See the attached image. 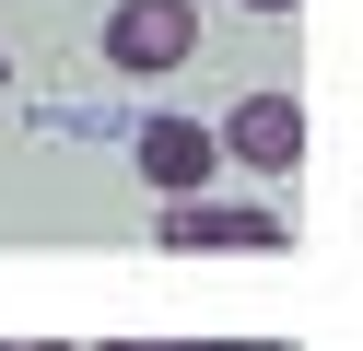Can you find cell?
Here are the masks:
<instances>
[{"label":"cell","mask_w":363,"mask_h":351,"mask_svg":"<svg viewBox=\"0 0 363 351\" xmlns=\"http://www.w3.org/2000/svg\"><path fill=\"white\" fill-rule=\"evenodd\" d=\"M0 82H12V59H0Z\"/></svg>","instance_id":"obj_9"},{"label":"cell","mask_w":363,"mask_h":351,"mask_svg":"<svg viewBox=\"0 0 363 351\" xmlns=\"http://www.w3.org/2000/svg\"><path fill=\"white\" fill-rule=\"evenodd\" d=\"M0 351H59V340H0Z\"/></svg>","instance_id":"obj_8"},{"label":"cell","mask_w":363,"mask_h":351,"mask_svg":"<svg viewBox=\"0 0 363 351\" xmlns=\"http://www.w3.org/2000/svg\"><path fill=\"white\" fill-rule=\"evenodd\" d=\"M129 152H141V187H152V199H188V187L223 176V152H211V129H199V117H141V140H129Z\"/></svg>","instance_id":"obj_3"},{"label":"cell","mask_w":363,"mask_h":351,"mask_svg":"<svg viewBox=\"0 0 363 351\" xmlns=\"http://www.w3.org/2000/svg\"><path fill=\"white\" fill-rule=\"evenodd\" d=\"M235 12H293V0H235Z\"/></svg>","instance_id":"obj_7"},{"label":"cell","mask_w":363,"mask_h":351,"mask_svg":"<svg viewBox=\"0 0 363 351\" xmlns=\"http://www.w3.org/2000/svg\"><path fill=\"white\" fill-rule=\"evenodd\" d=\"M176 351H269V340H176Z\"/></svg>","instance_id":"obj_5"},{"label":"cell","mask_w":363,"mask_h":351,"mask_svg":"<svg viewBox=\"0 0 363 351\" xmlns=\"http://www.w3.org/2000/svg\"><path fill=\"white\" fill-rule=\"evenodd\" d=\"M211 152L258 164V176H293V164H305V106H293V94H246V106L211 129Z\"/></svg>","instance_id":"obj_2"},{"label":"cell","mask_w":363,"mask_h":351,"mask_svg":"<svg viewBox=\"0 0 363 351\" xmlns=\"http://www.w3.org/2000/svg\"><path fill=\"white\" fill-rule=\"evenodd\" d=\"M281 211H223V199H199V187H188V199H164V246H281Z\"/></svg>","instance_id":"obj_4"},{"label":"cell","mask_w":363,"mask_h":351,"mask_svg":"<svg viewBox=\"0 0 363 351\" xmlns=\"http://www.w3.org/2000/svg\"><path fill=\"white\" fill-rule=\"evenodd\" d=\"M106 59L118 70H188L199 59V12L188 0H118L106 12Z\"/></svg>","instance_id":"obj_1"},{"label":"cell","mask_w":363,"mask_h":351,"mask_svg":"<svg viewBox=\"0 0 363 351\" xmlns=\"http://www.w3.org/2000/svg\"><path fill=\"white\" fill-rule=\"evenodd\" d=\"M94 351H176V340H94Z\"/></svg>","instance_id":"obj_6"}]
</instances>
